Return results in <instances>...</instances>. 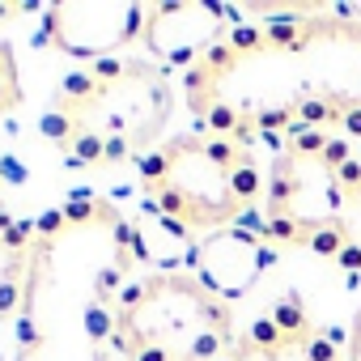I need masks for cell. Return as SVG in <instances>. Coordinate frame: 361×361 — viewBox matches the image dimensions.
<instances>
[{"instance_id":"6da1fadb","label":"cell","mask_w":361,"mask_h":361,"mask_svg":"<svg viewBox=\"0 0 361 361\" xmlns=\"http://www.w3.org/2000/svg\"><path fill=\"white\" fill-rule=\"evenodd\" d=\"M136 264L140 238L111 200L73 196L43 213L18 306V361H102Z\"/></svg>"},{"instance_id":"7a4b0ae2","label":"cell","mask_w":361,"mask_h":361,"mask_svg":"<svg viewBox=\"0 0 361 361\" xmlns=\"http://www.w3.org/2000/svg\"><path fill=\"white\" fill-rule=\"evenodd\" d=\"M170 77L145 56H111L77 68L51 94L43 136L68 157V166L106 170L157 149L170 123Z\"/></svg>"},{"instance_id":"3957f363","label":"cell","mask_w":361,"mask_h":361,"mask_svg":"<svg viewBox=\"0 0 361 361\" xmlns=\"http://www.w3.org/2000/svg\"><path fill=\"white\" fill-rule=\"evenodd\" d=\"M140 192L183 230H230L264 192L255 140L183 132L140 157Z\"/></svg>"},{"instance_id":"277c9868","label":"cell","mask_w":361,"mask_h":361,"mask_svg":"<svg viewBox=\"0 0 361 361\" xmlns=\"http://www.w3.org/2000/svg\"><path fill=\"white\" fill-rule=\"evenodd\" d=\"M238 340L230 302L192 272H153L123 289L111 348L123 361H217Z\"/></svg>"},{"instance_id":"5b68a950","label":"cell","mask_w":361,"mask_h":361,"mask_svg":"<svg viewBox=\"0 0 361 361\" xmlns=\"http://www.w3.org/2000/svg\"><path fill=\"white\" fill-rule=\"evenodd\" d=\"M149 5L132 0H60L47 9V39L73 60H111L145 35Z\"/></svg>"},{"instance_id":"8992f818","label":"cell","mask_w":361,"mask_h":361,"mask_svg":"<svg viewBox=\"0 0 361 361\" xmlns=\"http://www.w3.org/2000/svg\"><path fill=\"white\" fill-rule=\"evenodd\" d=\"M217 361H340V344L323 327H314L298 298H285L247 331H238L230 353H221Z\"/></svg>"},{"instance_id":"52a82bcc","label":"cell","mask_w":361,"mask_h":361,"mask_svg":"<svg viewBox=\"0 0 361 361\" xmlns=\"http://www.w3.org/2000/svg\"><path fill=\"white\" fill-rule=\"evenodd\" d=\"M230 30V13L204 0H174V5H149L145 13V51L166 64H196L213 43H221Z\"/></svg>"},{"instance_id":"ba28073f","label":"cell","mask_w":361,"mask_h":361,"mask_svg":"<svg viewBox=\"0 0 361 361\" xmlns=\"http://www.w3.org/2000/svg\"><path fill=\"white\" fill-rule=\"evenodd\" d=\"M30 243H35V226L13 217L9 196H5V174H0V323L13 319L18 306H22Z\"/></svg>"},{"instance_id":"9c48e42d","label":"cell","mask_w":361,"mask_h":361,"mask_svg":"<svg viewBox=\"0 0 361 361\" xmlns=\"http://www.w3.org/2000/svg\"><path fill=\"white\" fill-rule=\"evenodd\" d=\"M22 102V77H18V60L9 51V43H0V115L13 111Z\"/></svg>"},{"instance_id":"30bf717a","label":"cell","mask_w":361,"mask_h":361,"mask_svg":"<svg viewBox=\"0 0 361 361\" xmlns=\"http://www.w3.org/2000/svg\"><path fill=\"white\" fill-rule=\"evenodd\" d=\"M348 357L361 361V314H357V331H353V340H348Z\"/></svg>"}]
</instances>
